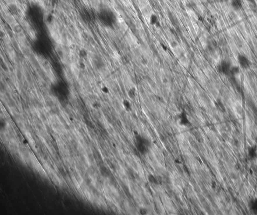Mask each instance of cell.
I'll list each match as a JSON object with an SVG mask.
<instances>
[{"mask_svg": "<svg viewBox=\"0 0 257 215\" xmlns=\"http://www.w3.org/2000/svg\"><path fill=\"white\" fill-rule=\"evenodd\" d=\"M97 17L102 24L106 26L112 27L116 23V16L114 11L109 8L100 9L97 13Z\"/></svg>", "mask_w": 257, "mask_h": 215, "instance_id": "cell-1", "label": "cell"}, {"mask_svg": "<svg viewBox=\"0 0 257 215\" xmlns=\"http://www.w3.org/2000/svg\"><path fill=\"white\" fill-rule=\"evenodd\" d=\"M238 61L239 66L243 69H248L251 66V62L249 59L245 55L239 54L238 56Z\"/></svg>", "mask_w": 257, "mask_h": 215, "instance_id": "cell-2", "label": "cell"}, {"mask_svg": "<svg viewBox=\"0 0 257 215\" xmlns=\"http://www.w3.org/2000/svg\"><path fill=\"white\" fill-rule=\"evenodd\" d=\"M231 67L229 62L224 60L218 64V69L220 72L224 75H229L230 74Z\"/></svg>", "mask_w": 257, "mask_h": 215, "instance_id": "cell-3", "label": "cell"}, {"mask_svg": "<svg viewBox=\"0 0 257 215\" xmlns=\"http://www.w3.org/2000/svg\"><path fill=\"white\" fill-rule=\"evenodd\" d=\"M136 139L137 142V146L138 149L142 153L143 152L144 153L146 150V146L147 145L146 141L145 139H143V138L140 136L137 137Z\"/></svg>", "mask_w": 257, "mask_h": 215, "instance_id": "cell-4", "label": "cell"}, {"mask_svg": "<svg viewBox=\"0 0 257 215\" xmlns=\"http://www.w3.org/2000/svg\"><path fill=\"white\" fill-rule=\"evenodd\" d=\"M231 7L235 11H239L243 7V3L242 0H231Z\"/></svg>", "mask_w": 257, "mask_h": 215, "instance_id": "cell-5", "label": "cell"}, {"mask_svg": "<svg viewBox=\"0 0 257 215\" xmlns=\"http://www.w3.org/2000/svg\"><path fill=\"white\" fill-rule=\"evenodd\" d=\"M159 18L158 16L155 14H152L150 16V18H149V21L151 25H156L157 24V23L158 22Z\"/></svg>", "mask_w": 257, "mask_h": 215, "instance_id": "cell-6", "label": "cell"}, {"mask_svg": "<svg viewBox=\"0 0 257 215\" xmlns=\"http://www.w3.org/2000/svg\"><path fill=\"white\" fill-rule=\"evenodd\" d=\"M239 68L237 66H232L231 68V71H230V74L232 75H238L239 73Z\"/></svg>", "mask_w": 257, "mask_h": 215, "instance_id": "cell-7", "label": "cell"}, {"mask_svg": "<svg viewBox=\"0 0 257 215\" xmlns=\"http://www.w3.org/2000/svg\"><path fill=\"white\" fill-rule=\"evenodd\" d=\"M148 180L151 183H154V184H158V180L155 178V176L152 175H150L148 176Z\"/></svg>", "mask_w": 257, "mask_h": 215, "instance_id": "cell-8", "label": "cell"}, {"mask_svg": "<svg viewBox=\"0 0 257 215\" xmlns=\"http://www.w3.org/2000/svg\"><path fill=\"white\" fill-rule=\"evenodd\" d=\"M139 212L141 215H146L147 214V210L146 209L142 208L140 210Z\"/></svg>", "mask_w": 257, "mask_h": 215, "instance_id": "cell-9", "label": "cell"}, {"mask_svg": "<svg viewBox=\"0 0 257 215\" xmlns=\"http://www.w3.org/2000/svg\"></svg>", "mask_w": 257, "mask_h": 215, "instance_id": "cell-10", "label": "cell"}]
</instances>
